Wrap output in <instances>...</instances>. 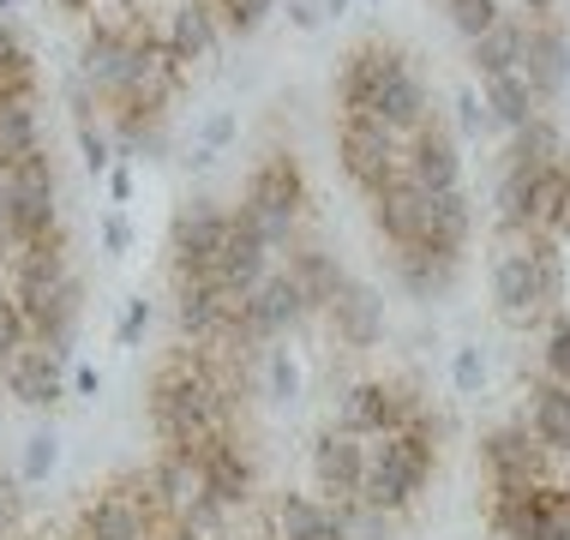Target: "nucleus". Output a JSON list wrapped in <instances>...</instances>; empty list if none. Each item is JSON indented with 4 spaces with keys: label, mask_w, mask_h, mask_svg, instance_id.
Segmentation results:
<instances>
[{
    "label": "nucleus",
    "mask_w": 570,
    "mask_h": 540,
    "mask_svg": "<svg viewBox=\"0 0 570 540\" xmlns=\"http://www.w3.org/2000/svg\"><path fill=\"white\" fill-rule=\"evenodd\" d=\"M487 283H492V306L511 331H541L552 313H564V240L522 223H499Z\"/></svg>",
    "instance_id": "f257e3e1"
},
{
    "label": "nucleus",
    "mask_w": 570,
    "mask_h": 540,
    "mask_svg": "<svg viewBox=\"0 0 570 540\" xmlns=\"http://www.w3.org/2000/svg\"><path fill=\"white\" fill-rule=\"evenodd\" d=\"M433 469H439V421L426 414V421H414V426H396V432H384V439H366L361 499L396 522V517L414 511V499L426 492Z\"/></svg>",
    "instance_id": "f03ea898"
},
{
    "label": "nucleus",
    "mask_w": 570,
    "mask_h": 540,
    "mask_svg": "<svg viewBox=\"0 0 570 540\" xmlns=\"http://www.w3.org/2000/svg\"><path fill=\"white\" fill-rule=\"evenodd\" d=\"M306 205H313V193H306L301 163L288 157V150H265L258 168L246 175V193H240V210L253 216V228L271 246H288L295 240V223L306 216Z\"/></svg>",
    "instance_id": "7ed1b4c3"
},
{
    "label": "nucleus",
    "mask_w": 570,
    "mask_h": 540,
    "mask_svg": "<svg viewBox=\"0 0 570 540\" xmlns=\"http://www.w3.org/2000/svg\"><path fill=\"white\" fill-rule=\"evenodd\" d=\"M228 235V210L217 198H193L168 228V258H175V283H217V253Z\"/></svg>",
    "instance_id": "20e7f679"
},
{
    "label": "nucleus",
    "mask_w": 570,
    "mask_h": 540,
    "mask_svg": "<svg viewBox=\"0 0 570 540\" xmlns=\"http://www.w3.org/2000/svg\"><path fill=\"white\" fill-rule=\"evenodd\" d=\"M313 487L318 499H361V481H366V439L348 426H325L313 439Z\"/></svg>",
    "instance_id": "39448f33"
},
{
    "label": "nucleus",
    "mask_w": 570,
    "mask_h": 540,
    "mask_svg": "<svg viewBox=\"0 0 570 540\" xmlns=\"http://www.w3.org/2000/svg\"><path fill=\"white\" fill-rule=\"evenodd\" d=\"M403 163H409V180H414L421 193H456V187H462V150H456V132L444 127L439 115L426 120L421 132H409Z\"/></svg>",
    "instance_id": "423d86ee"
},
{
    "label": "nucleus",
    "mask_w": 570,
    "mask_h": 540,
    "mask_svg": "<svg viewBox=\"0 0 570 540\" xmlns=\"http://www.w3.org/2000/svg\"><path fill=\"white\" fill-rule=\"evenodd\" d=\"M522 79L534 85L541 102H552L570 85V37L559 19H529V30H522Z\"/></svg>",
    "instance_id": "0eeeda50"
},
{
    "label": "nucleus",
    "mask_w": 570,
    "mask_h": 540,
    "mask_svg": "<svg viewBox=\"0 0 570 540\" xmlns=\"http://www.w3.org/2000/svg\"><path fill=\"white\" fill-rule=\"evenodd\" d=\"M517 421L529 426L552 456H570V384L534 373L529 379V396H522V409H517Z\"/></svg>",
    "instance_id": "6e6552de"
},
{
    "label": "nucleus",
    "mask_w": 570,
    "mask_h": 540,
    "mask_svg": "<svg viewBox=\"0 0 570 540\" xmlns=\"http://www.w3.org/2000/svg\"><path fill=\"white\" fill-rule=\"evenodd\" d=\"M0 379H7V391L19 396L24 409H49V403H60V384H67V354L30 343Z\"/></svg>",
    "instance_id": "1a4fd4ad"
},
{
    "label": "nucleus",
    "mask_w": 570,
    "mask_h": 540,
    "mask_svg": "<svg viewBox=\"0 0 570 540\" xmlns=\"http://www.w3.org/2000/svg\"><path fill=\"white\" fill-rule=\"evenodd\" d=\"M522 30H529V19H511L504 12L499 24H487L481 37L469 42V60H474V79L492 85V79H511V72H522Z\"/></svg>",
    "instance_id": "9d476101"
},
{
    "label": "nucleus",
    "mask_w": 570,
    "mask_h": 540,
    "mask_svg": "<svg viewBox=\"0 0 570 540\" xmlns=\"http://www.w3.org/2000/svg\"><path fill=\"white\" fill-rule=\"evenodd\" d=\"M163 30H168V42H175L187 60H210L217 42H223V24H217V12H210L205 0H180L175 19H168Z\"/></svg>",
    "instance_id": "9b49d317"
},
{
    "label": "nucleus",
    "mask_w": 570,
    "mask_h": 540,
    "mask_svg": "<svg viewBox=\"0 0 570 540\" xmlns=\"http://www.w3.org/2000/svg\"><path fill=\"white\" fill-rule=\"evenodd\" d=\"M331 331L343 336V343H354V348L379 343V331H384V313H379V301L366 295L361 283H348V295L331 306Z\"/></svg>",
    "instance_id": "f8f14e48"
},
{
    "label": "nucleus",
    "mask_w": 570,
    "mask_h": 540,
    "mask_svg": "<svg viewBox=\"0 0 570 540\" xmlns=\"http://www.w3.org/2000/svg\"><path fill=\"white\" fill-rule=\"evenodd\" d=\"M42 145V115H37V97H19V102H0V168H12L19 157Z\"/></svg>",
    "instance_id": "ddd939ff"
},
{
    "label": "nucleus",
    "mask_w": 570,
    "mask_h": 540,
    "mask_svg": "<svg viewBox=\"0 0 570 540\" xmlns=\"http://www.w3.org/2000/svg\"><path fill=\"white\" fill-rule=\"evenodd\" d=\"M541 373L570 384V313H552L541 324Z\"/></svg>",
    "instance_id": "4468645a"
},
{
    "label": "nucleus",
    "mask_w": 570,
    "mask_h": 540,
    "mask_svg": "<svg viewBox=\"0 0 570 540\" xmlns=\"http://www.w3.org/2000/svg\"><path fill=\"white\" fill-rule=\"evenodd\" d=\"M205 7L217 12L223 37H253V30L271 19V7H276V0H205Z\"/></svg>",
    "instance_id": "2eb2a0df"
},
{
    "label": "nucleus",
    "mask_w": 570,
    "mask_h": 540,
    "mask_svg": "<svg viewBox=\"0 0 570 540\" xmlns=\"http://www.w3.org/2000/svg\"><path fill=\"white\" fill-rule=\"evenodd\" d=\"M30 348V318H24V306L12 301V295H0V373H7L12 361Z\"/></svg>",
    "instance_id": "dca6fc26"
},
{
    "label": "nucleus",
    "mask_w": 570,
    "mask_h": 540,
    "mask_svg": "<svg viewBox=\"0 0 570 540\" xmlns=\"http://www.w3.org/2000/svg\"><path fill=\"white\" fill-rule=\"evenodd\" d=\"M79 157H85L90 168H109V138H102L97 127H90V120L79 127Z\"/></svg>",
    "instance_id": "f3484780"
},
{
    "label": "nucleus",
    "mask_w": 570,
    "mask_h": 540,
    "mask_svg": "<svg viewBox=\"0 0 570 540\" xmlns=\"http://www.w3.org/2000/svg\"><path fill=\"white\" fill-rule=\"evenodd\" d=\"M49 462H55V439H37L30 444V474H42Z\"/></svg>",
    "instance_id": "a211bd4d"
},
{
    "label": "nucleus",
    "mask_w": 570,
    "mask_h": 540,
    "mask_svg": "<svg viewBox=\"0 0 570 540\" xmlns=\"http://www.w3.org/2000/svg\"><path fill=\"white\" fill-rule=\"evenodd\" d=\"M24 49V42H19V30H12L7 19H0V60H7V55H19Z\"/></svg>",
    "instance_id": "6ab92c4d"
},
{
    "label": "nucleus",
    "mask_w": 570,
    "mask_h": 540,
    "mask_svg": "<svg viewBox=\"0 0 570 540\" xmlns=\"http://www.w3.org/2000/svg\"><path fill=\"white\" fill-rule=\"evenodd\" d=\"M343 7H348V0H325V12H331V19H343Z\"/></svg>",
    "instance_id": "aec40b11"
},
{
    "label": "nucleus",
    "mask_w": 570,
    "mask_h": 540,
    "mask_svg": "<svg viewBox=\"0 0 570 540\" xmlns=\"http://www.w3.org/2000/svg\"><path fill=\"white\" fill-rule=\"evenodd\" d=\"M90 7H97V0H67V12H90Z\"/></svg>",
    "instance_id": "412c9836"
}]
</instances>
